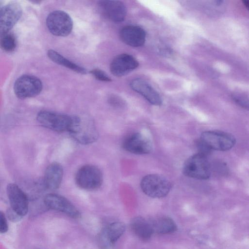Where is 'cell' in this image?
I'll list each match as a JSON object with an SVG mask.
<instances>
[{"label":"cell","mask_w":249,"mask_h":249,"mask_svg":"<svg viewBox=\"0 0 249 249\" xmlns=\"http://www.w3.org/2000/svg\"><path fill=\"white\" fill-rule=\"evenodd\" d=\"M7 215L8 218L12 221L17 222L19 221L22 216L19 215L11 208L7 211Z\"/></svg>","instance_id":"484cf974"},{"label":"cell","mask_w":249,"mask_h":249,"mask_svg":"<svg viewBox=\"0 0 249 249\" xmlns=\"http://www.w3.org/2000/svg\"><path fill=\"white\" fill-rule=\"evenodd\" d=\"M122 147L125 151L138 155L147 154L152 149L150 141L140 133L129 134L123 141Z\"/></svg>","instance_id":"8fae6325"},{"label":"cell","mask_w":249,"mask_h":249,"mask_svg":"<svg viewBox=\"0 0 249 249\" xmlns=\"http://www.w3.org/2000/svg\"><path fill=\"white\" fill-rule=\"evenodd\" d=\"M130 85L134 90L142 95L150 104L155 106H160L162 104V100L158 92L144 80L135 79L131 82Z\"/></svg>","instance_id":"2e32d148"},{"label":"cell","mask_w":249,"mask_h":249,"mask_svg":"<svg viewBox=\"0 0 249 249\" xmlns=\"http://www.w3.org/2000/svg\"><path fill=\"white\" fill-rule=\"evenodd\" d=\"M75 182L81 189L94 190L98 189L103 183V175L96 166L87 164L78 169L75 175Z\"/></svg>","instance_id":"8992f818"},{"label":"cell","mask_w":249,"mask_h":249,"mask_svg":"<svg viewBox=\"0 0 249 249\" xmlns=\"http://www.w3.org/2000/svg\"><path fill=\"white\" fill-rule=\"evenodd\" d=\"M124 231L125 226L123 223L114 222L106 227L103 233V237L106 243L111 245L120 238Z\"/></svg>","instance_id":"ffe728a7"},{"label":"cell","mask_w":249,"mask_h":249,"mask_svg":"<svg viewBox=\"0 0 249 249\" xmlns=\"http://www.w3.org/2000/svg\"><path fill=\"white\" fill-rule=\"evenodd\" d=\"M199 140L211 150L227 151L236 143L233 135L218 130L204 131L201 133Z\"/></svg>","instance_id":"277c9868"},{"label":"cell","mask_w":249,"mask_h":249,"mask_svg":"<svg viewBox=\"0 0 249 249\" xmlns=\"http://www.w3.org/2000/svg\"><path fill=\"white\" fill-rule=\"evenodd\" d=\"M130 228L134 234L142 240L149 239L154 233L149 220L142 217H136L130 222Z\"/></svg>","instance_id":"ac0fdd59"},{"label":"cell","mask_w":249,"mask_h":249,"mask_svg":"<svg viewBox=\"0 0 249 249\" xmlns=\"http://www.w3.org/2000/svg\"><path fill=\"white\" fill-rule=\"evenodd\" d=\"M141 188L147 196L153 198H161L169 193L172 184L164 177L158 174L144 176L141 181Z\"/></svg>","instance_id":"3957f363"},{"label":"cell","mask_w":249,"mask_h":249,"mask_svg":"<svg viewBox=\"0 0 249 249\" xmlns=\"http://www.w3.org/2000/svg\"><path fill=\"white\" fill-rule=\"evenodd\" d=\"M72 138L82 144H88L95 142L98 133L93 121L72 116V122L68 131Z\"/></svg>","instance_id":"6da1fadb"},{"label":"cell","mask_w":249,"mask_h":249,"mask_svg":"<svg viewBox=\"0 0 249 249\" xmlns=\"http://www.w3.org/2000/svg\"><path fill=\"white\" fill-rule=\"evenodd\" d=\"M6 190L11 209L21 216L26 215L29 209V201L26 195L14 183L9 184Z\"/></svg>","instance_id":"7c38bea8"},{"label":"cell","mask_w":249,"mask_h":249,"mask_svg":"<svg viewBox=\"0 0 249 249\" xmlns=\"http://www.w3.org/2000/svg\"><path fill=\"white\" fill-rule=\"evenodd\" d=\"M138 61L132 55L123 53L116 56L110 65L111 72L115 76L121 77L136 69Z\"/></svg>","instance_id":"4fadbf2b"},{"label":"cell","mask_w":249,"mask_h":249,"mask_svg":"<svg viewBox=\"0 0 249 249\" xmlns=\"http://www.w3.org/2000/svg\"><path fill=\"white\" fill-rule=\"evenodd\" d=\"M46 22L49 31L58 36H67L73 27V22L70 15L61 10H55L50 13Z\"/></svg>","instance_id":"52a82bcc"},{"label":"cell","mask_w":249,"mask_h":249,"mask_svg":"<svg viewBox=\"0 0 249 249\" xmlns=\"http://www.w3.org/2000/svg\"><path fill=\"white\" fill-rule=\"evenodd\" d=\"M72 119V116L49 110H41L36 116L40 125L57 132L69 131Z\"/></svg>","instance_id":"5b68a950"},{"label":"cell","mask_w":249,"mask_h":249,"mask_svg":"<svg viewBox=\"0 0 249 249\" xmlns=\"http://www.w3.org/2000/svg\"><path fill=\"white\" fill-rule=\"evenodd\" d=\"M232 98L234 102L238 105L242 107L249 109V100L248 99L239 95H234Z\"/></svg>","instance_id":"cb8c5ba5"},{"label":"cell","mask_w":249,"mask_h":249,"mask_svg":"<svg viewBox=\"0 0 249 249\" xmlns=\"http://www.w3.org/2000/svg\"><path fill=\"white\" fill-rule=\"evenodd\" d=\"M120 36L122 40L127 45L138 47L144 43L146 34L144 30L140 27L128 25L122 29Z\"/></svg>","instance_id":"9a60e30c"},{"label":"cell","mask_w":249,"mask_h":249,"mask_svg":"<svg viewBox=\"0 0 249 249\" xmlns=\"http://www.w3.org/2000/svg\"><path fill=\"white\" fill-rule=\"evenodd\" d=\"M63 168L58 162L51 163L45 172L43 183L46 188L50 190L57 189L62 182Z\"/></svg>","instance_id":"e0dca14e"},{"label":"cell","mask_w":249,"mask_h":249,"mask_svg":"<svg viewBox=\"0 0 249 249\" xmlns=\"http://www.w3.org/2000/svg\"><path fill=\"white\" fill-rule=\"evenodd\" d=\"M154 233L167 234L174 232L177 226L174 221L167 216H160L149 220Z\"/></svg>","instance_id":"d6986e66"},{"label":"cell","mask_w":249,"mask_h":249,"mask_svg":"<svg viewBox=\"0 0 249 249\" xmlns=\"http://www.w3.org/2000/svg\"><path fill=\"white\" fill-rule=\"evenodd\" d=\"M90 72L96 79L100 81L104 82H110L111 81L110 77L101 70L94 69L90 71Z\"/></svg>","instance_id":"603a6c76"},{"label":"cell","mask_w":249,"mask_h":249,"mask_svg":"<svg viewBox=\"0 0 249 249\" xmlns=\"http://www.w3.org/2000/svg\"><path fill=\"white\" fill-rule=\"evenodd\" d=\"M43 202L47 208L63 213L73 218H78L81 216L80 213L73 204L61 195L47 194Z\"/></svg>","instance_id":"30bf717a"},{"label":"cell","mask_w":249,"mask_h":249,"mask_svg":"<svg viewBox=\"0 0 249 249\" xmlns=\"http://www.w3.org/2000/svg\"><path fill=\"white\" fill-rule=\"evenodd\" d=\"M22 14V7L17 2H11L0 8V34L1 36L8 33L20 19Z\"/></svg>","instance_id":"9c48e42d"},{"label":"cell","mask_w":249,"mask_h":249,"mask_svg":"<svg viewBox=\"0 0 249 249\" xmlns=\"http://www.w3.org/2000/svg\"><path fill=\"white\" fill-rule=\"evenodd\" d=\"M42 89V84L37 77L28 74L23 75L15 81L14 90L19 99H24L38 95Z\"/></svg>","instance_id":"ba28073f"},{"label":"cell","mask_w":249,"mask_h":249,"mask_svg":"<svg viewBox=\"0 0 249 249\" xmlns=\"http://www.w3.org/2000/svg\"><path fill=\"white\" fill-rule=\"evenodd\" d=\"M47 55L54 62L71 70L77 73L84 74L87 72L85 68L67 59L54 50L52 49L48 50Z\"/></svg>","instance_id":"44dd1931"},{"label":"cell","mask_w":249,"mask_h":249,"mask_svg":"<svg viewBox=\"0 0 249 249\" xmlns=\"http://www.w3.org/2000/svg\"><path fill=\"white\" fill-rule=\"evenodd\" d=\"M99 6L107 18L114 22H121L124 20L126 14L125 6L118 0H101Z\"/></svg>","instance_id":"5bb4252c"},{"label":"cell","mask_w":249,"mask_h":249,"mask_svg":"<svg viewBox=\"0 0 249 249\" xmlns=\"http://www.w3.org/2000/svg\"><path fill=\"white\" fill-rule=\"evenodd\" d=\"M245 6L249 11V0H244L242 1Z\"/></svg>","instance_id":"4316f807"},{"label":"cell","mask_w":249,"mask_h":249,"mask_svg":"<svg viewBox=\"0 0 249 249\" xmlns=\"http://www.w3.org/2000/svg\"><path fill=\"white\" fill-rule=\"evenodd\" d=\"M183 173L189 178L208 179L211 176V166L207 156L197 153L189 157L184 163Z\"/></svg>","instance_id":"7a4b0ae2"},{"label":"cell","mask_w":249,"mask_h":249,"mask_svg":"<svg viewBox=\"0 0 249 249\" xmlns=\"http://www.w3.org/2000/svg\"><path fill=\"white\" fill-rule=\"evenodd\" d=\"M16 45V39L13 34L8 33L1 36L0 46L4 51L13 52L15 50Z\"/></svg>","instance_id":"7402d4cb"},{"label":"cell","mask_w":249,"mask_h":249,"mask_svg":"<svg viewBox=\"0 0 249 249\" xmlns=\"http://www.w3.org/2000/svg\"><path fill=\"white\" fill-rule=\"evenodd\" d=\"M8 229V224L6 217L4 213L0 212V232L1 233H5Z\"/></svg>","instance_id":"d4e9b609"}]
</instances>
